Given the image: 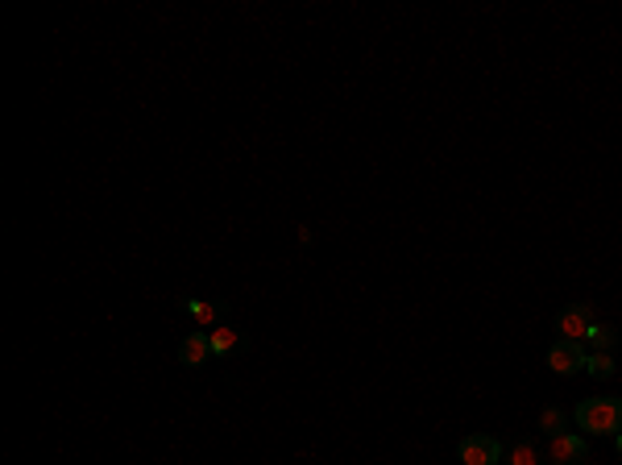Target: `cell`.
<instances>
[{"instance_id": "obj_1", "label": "cell", "mask_w": 622, "mask_h": 465, "mask_svg": "<svg viewBox=\"0 0 622 465\" xmlns=\"http://www.w3.org/2000/svg\"><path fill=\"white\" fill-rule=\"evenodd\" d=\"M573 424L589 436H618L622 432V395H593L573 407Z\"/></svg>"}, {"instance_id": "obj_2", "label": "cell", "mask_w": 622, "mask_h": 465, "mask_svg": "<svg viewBox=\"0 0 622 465\" xmlns=\"http://www.w3.org/2000/svg\"><path fill=\"white\" fill-rule=\"evenodd\" d=\"M175 308H179L183 316H191L195 324H204V328L229 324V316H233V304H229V299H191V295H179Z\"/></svg>"}, {"instance_id": "obj_3", "label": "cell", "mask_w": 622, "mask_h": 465, "mask_svg": "<svg viewBox=\"0 0 622 465\" xmlns=\"http://www.w3.org/2000/svg\"><path fill=\"white\" fill-rule=\"evenodd\" d=\"M593 324H598V312H593V304L577 299V304H569V308L556 316V333H560V341H581L585 345Z\"/></svg>"}, {"instance_id": "obj_4", "label": "cell", "mask_w": 622, "mask_h": 465, "mask_svg": "<svg viewBox=\"0 0 622 465\" xmlns=\"http://www.w3.org/2000/svg\"><path fill=\"white\" fill-rule=\"evenodd\" d=\"M585 362H589V349H585L581 341H552V349H548V366H552V374H560V378L585 374Z\"/></svg>"}, {"instance_id": "obj_5", "label": "cell", "mask_w": 622, "mask_h": 465, "mask_svg": "<svg viewBox=\"0 0 622 465\" xmlns=\"http://www.w3.org/2000/svg\"><path fill=\"white\" fill-rule=\"evenodd\" d=\"M457 453H461V465H502V457H506L502 441H494L490 432H473V436H465Z\"/></svg>"}, {"instance_id": "obj_6", "label": "cell", "mask_w": 622, "mask_h": 465, "mask_svg": "<svg viewBox=\"0 0 622 465\" xmlns=\"http://www.w3.org/2000/svg\"><path fill=\"white\" fill-rule=\"evenodd\" d=\"M548 457L552 465H573V461H585L589 457V441L585 436H573V432H560L548 441Z\"/></svg>"}, {"instance_id": "obj_7", "label": "cell", "mask_w": 622, "mask_h": 465, "mask_svg": "<svg viewBox=\"0 0 622 465\" xmlns=\"http://www.w3.org/2000/svg\"><path fill=\"white\" fill-rule=\"evenodd\" d=\"M208 341H212V358H216V362H229V358H237V353L245 349V337L237 333L233 324H216V328H208Z\"/></svg>"}, {"instance_id": "obj_8", "label": "cell", "mask_w": 622, "mask_h": 465, "mask_svg": "<svg viewBox=\"0 0 622 465\" xmlns=\"http://www.w3.org/2000/svg\"><path fill=\"white\" fill-rule=\"evenodd\" d=\"M208 362H212V341H208V333H187V337L179 341V366L200 370V366H208Z\"/></svg>"}, {"instance_id": "obj_9", "label": "cell", "mask_w": 622, "mask_h": 465, "mask_svg": "<svg viewBox=\"0 0 622 465\" xmlns=\"http://www.w3.org/2000/svg\"><path fill=\"white\" fill-rule=\"evenodd\" d=\"M585 349H589V353H614V349H622V333H618L614 324H602V320H598V324L589 328Z\"/></svg>"}, {"instance_id": "obj_10", "label": "cell", "mask_w": 622, "mask_h": 465, "mask_svg": "<svg viewBox=\"0 0 622 465\" xmlns=\"http://www.w3.org/2000/svg\"><path fill=\"white\" fill-rule=\"evenodd\" d=\"M506 465H540V441L527 436V441H515L506 449Z\"/></svg>"}, {"instance_id": "obj_11", "label": "cell", "mask_w": 622, "mask_h": 465, "mask_svg": "<svg viewBox=\"0 0 622 465\" xmlns=\"http://www.w3.org/2000/svg\"><path fill=\"white\" fill-rule=\"evenodd\" d=\"M585 374L589 378H598V382H610L618 374V362H614V353H589V362H585Z\"/></svg>"}, {"instance_id": "obj_12", "label": "cell", "mask_w": 622, "mask_h": 465, "mask_svg": "<svg viewBox=\"0 0 622 465\" xmlns=\"http://www.w3.org/2000/svg\"><path fill=\"white\" fill-rule=\"evenodd\" d=\"M540 432L548 436V441H552V436H560V432H569V412H560V407H544V412H540Z\"/></svg>"}, {"instance_id": "obj_13", "label": "cell", "mask_w": 622, "mask_h": 465, "mask_svg": "<svg viewBox=\"0 0 622 465\" xmlns=\"http://www.w3.org/2000/svg\"><path fill=\"white\" fill-rule=\"evenodd\" d=\"M614 453H618V461H622V432L614 436Z\"/></svg>"}]
</instances>
